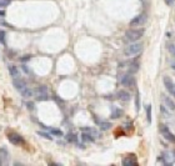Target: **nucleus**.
<instances>
[{
	"label": "nucleus",
	"instance_id": "f257e3e1",
	"mask_svg": "<svg viewBox=\"0 0 175 166\" xmlns=\"http://www.w3.org/2000/svg\"><path fill=\"white\" fill-rule=\"evenodd\" d=\"M141 51H143V44L141 43H134V44H130L125 48L124 54L129 58H134V56H138Z\"/></svg>",
	"mask_w": 175,
	"mask_h": 166
},
{
	"label": "nucleus",
	"instance_id": "f03ea898",
	"mask_svg": "<svg viewBox=\"0 0 175 166\" xmlns=\"http://www.w3.org/2000/svg\"><path fill=\"white\" fill-rule=\"evenodd\" d=\"M144 33H145L144 29H131V30H128L125 33V39L128 41H137V40L141 39Z\"/></svg>",
	"mask_w": 175,
	"mask_h": 166
},
{
	"label": "nucleus",
	"instance_id": "7ed1b4c3",
	"mask_svg": "<svg viewBox=\"0 0 175 166\" xmlns=\"http://www.w3.org/2000/svg\"><path fill=\"white\" fill-rule=\"evenodd\" d=\"M34 92H35V96H36V100H39V101H45L49 98L48 96V88L44 86V85L38 86L34 90Z\"/></svg>",
	"mask_w": 175,
	"mask_h": 166
},
{
	"label": "nucleus",
	"instance_id": "20e7f679",
	"mask_svg": "<svg viewBox=\"0 0 175 166\" xmlns=\"http://www.w3.org/2000/svg\"><path fill=\"white\" fill-rule=\"evenodd\" d=\"M120 82H122L123 86H128V88H133L134 85H135V79H134L131 76L130 73L128 74H124L122 75V78H120Z\"/></svg>",
	"mask_w": 175,
	"mask_h": 166
},
{
	"label": "nucleus",
	"instance_id": "39448f33",
	"mask_svg": "<svg viewBox=\"0 0 175 166\" xmlns=\"http://www.w3.org/2000/svg\"><path fill=\"white\" fill-rule=\"evenodd\" d=\"M160 131H161V134L164 135V137H165L166 140H169L170 143L175 144V135H174V134H171V132H170V130H169L166 126L160 125Z\"/></svg>",
	"mask_w": 175,
	"mask_h": 166
},
{
	"label": "nucleus",
	"instance_id": "423d86ee",
	"mask_svg": "<svg viewBox=\"0 0 175 166\" xmlns=\"http://www.w3.org/2000/svg\"><path fill=\"white\" fill-rule=\"evenodd\" d=\"M163 81H164V85H165L166 90H168L173 96H175V84L171 81V79H170L169 76H164Z\"/></svg>",
	"mask_w": 175,
	"mask_h": 166
},
{
	"label": "nucleus",
	"instance_id": "0eeeda50",
	"mask_svg": "<svg viewBox=\"0 0 175 166\" xmlns=\"http://www.w3.org/2000/svg\"><path fill=\"white\" fill-rule=\"evenodd\" d=\"M145 20H146V14H140V15H138V16H135L131 21H130V26H140V25H143L144 23H145Z\"/></svg>",
	"mask_w": 175,
	"mask_h": 166
},
{
	"label": "nucleus",
	"instance_id": "6e6552de",
	"mask_svg": "<svg viewBox=\"0 0 175 166\" xmlns=\"http://www.w3.org/2000/svg\"><path fill=\"white\" fill-rule=\"evenodd\" d=\"M8 139H9V141L13 144V145H21L23 143H24V140H23V137L20 136V135H18V134H9L8 135Z\"/></svg>",
	"mask_w": 175,
	"mask_h": 166
},
{
	"label": "nucleus",
	"instance_id": "1a4fd4ad",
	"mask_svg": "<svg viewBox=\"0 0 175 166\" xmlns=\"http://www.w3.org/2000/svg\"><path fill=\"white\" fill-rule=\"evenodd\" d=\"M13 85H14L15 89H18L20 92H21L25 88H28V86H26V82H25L23 79H19V78H15L14 80H13Z\"/></svg>",
	"mask_w": 175,
	"mask_h": 166
},
{
	"label": "nucleus",
	"instance_id": "9d476101",
	"mask_svg": "<svg viewBox=\"0 0 175 166\" xmlns=\"http://www.w3.org/2000/svg\"><path fill=\"white\" fill-rule=\"evenodd\" d=\"M123 165L124 166H135V165H138V162H137V157L134 156V155H130V156H128V157H125V159H123Z\"/></svg>",
	"mask_w": 175,
	"mask_h": 166
},
{
	"label": "nucleus",
	"instance_id": "9b49d317",
	"mask_svg": "<svg viewBox=\"0 0 175 166\" xmlns=\"http://www.w3.org/2000/svg\"><path fill=\"white\" fill-rule=\"evenodd\" d=\"M9 74L13 79H15V78H19L20 76V71H19V69L15 66V65H9Z\"/></svg>",
	"mask_w": 175,
	"mask_h": 166
},
{
	"label": "nucleus",
	"instance_id": "f8f14e48",
	"mask_svg": "<svg viewBox=\"0 0 175 166\" xmlns=\"http://www.w3.org/2000/svg\"><path fill=\"white\" fill-rule=\"evenodd\" d=\"M118 98H119V100H122V101H129L130 100V94L128 91H125V90H120L118 92Z\"/></svg>",
	"mask_w": 175,
	"mask_h": 166
},
{
	"label": "nucleus",
	"instance_id": "ddd939ff",
	"mask_svg": "<svg viewBox=\"0 0 175 166\" xmlns=\"http://www.w3.org/2000/svg\"><path fill=\"white\" fill-rule=\"evenodd\" d=\"M138 70H139V63L138 61H131L129 64V67H128V73L134 74V73H137Z\"/></svg>",
	"mask_w": 175,
	"mask_h": 166
},
{
	"label": "nucleus",
	"instance_id": "4468645a",
	"mask_svg": "<svg viewBox=\"0 0 175 166\" xmlns=\"http://www.w3.org/2000/svg\"><path fill=\"white\" fill-rule=\"evenodd\" d=\"M94 120H95V121L99 124V126H100L101 130H109V129L111 128V124L108 122V121H100V120L97 119V117H94Z\"/></svg>",
	"mask_w": 175,
	"mask_h": 166
},
{
	"label": "nucleus",
	"instance_id": "2eb2a0df",
	"mask_svg": "<svg viewBox=\"0 0 175 166\" xmlns=\"http://www.w3.org/2000/svg\"><path fill=\"white\" fill-rule=\"evenodd\" d=\"M163 101H164V104H165V106H166L168 109L175 110V103H174L170 98H168V96H163Z\"/></svg>",
	"mask_w": 175,
	"mask_h": 166
},
{
	"label": "nucleus",
	"instance_id": "dca6fc26",
	"mask_svg": "<svg viewBox=\"0 0 175 166\" xmlns=\"http://www.w3.org/2000/svg\"><path fill=\"white\" fill-rule=\"evenodd\" d=\"M82 131L90 134V135L94 137V139H97V137H99V132H98L95 129H93V128H83V129H82Z\"/></svg>",
	"mask_w": 175,
	"mask_h": 166
},
{
	"label": "nucleus",
	"instance_id": "f3484780",
	"mask_svg": "<svg viewBox=\"0 0 175 166\" xmlns=\"http://www.w3.org/2000/svg\"><path fill=\"white\" fill-rule=\"evenodd\" d=\"M120 116H123V110L122 109H113V113H111V117L113 119H119Z\"/></svg>",
	"mask_w": 175,
	"mask_h": 166
},
{
	"label": "nucleus",
	"instance_id": "a211bd4d",
	"mask_svg": "<svg viewBox=\"0 0 175 166\" xmlns=\"http://www.w3.org/2000/svg\"><path fill=\"white\" fill-rule=\"evenodd\" d=\"M33 92H34V90H31V89H29V88H25V89L21 91V95L24 96V98H30V96H33Z\"/></svg>",
	"mask_w": 175,
	"mask_h": 166
},
{
	"label": "nucleus",
	"instance_id": "6ab92c4d",
	"mask_svg": "<svg viewBox=\"0 0 175 166\" xmlns=\"http://www.w3.org/2000/svg\"><path fill=\"white\" fill-rule=\"evenodd\" d=\"M82 139H83V141H88V143H91V141H94V137H93L90 134H88V132H84V131H83V135H82Z\"/></svg>",
	"mask_w": 175,
	"mask_h": 166
},
{
	"label": "nucleus",
	"instance_id": "aec40b11",
	"mask_svg": "<svg viewBox=\"0 0 175 166\" xmlns=\"http://www.w3.org/2000/svg\"><path fill=\"white\" fill-rule=\"evenodd\" d=\"M146 120L148 122H151V105H146Z\"/></svg>",
	"mask_w": 175,
	"mask_h": 166
},
{
	"label": "nucleus",
	"instance_id": "412c9836",
	"mask_svg": "<svg viewBox=\"0 0 175 166\" xmlns=\"http://www.w3.org/2000/svg\"><path fill=\"white\" fill-rule=\"evenodd\" d=\"M66 140L68 141H70V143H76V140H78V137H76V135L75 134H68L66 135Z\"/></svg>",
	"mask_w": 175,
	"mask_h": 166
},
{
	"label": "nucleus",
	"instance_id": "4be33fe9",
	"mask_svg": "<svg viewBox=\"0 0 175 166\" xmlns=\"http://www.w3.org/2000/svg\"><path fill=\"white\" fill-rule=\"evenodd\" d=\"M168 50H169V52L173 55V56L175 58V43H170V44H168Z\"/></svg>",
	"mask_w": 175,
	"mask_h": 166
},
{
	"label": "nucleus",
	"instance_id": "5701e85b",
	"mask_svg": "<svg viewBox=\"0 0 175 166\" xmlns=\"http://www.w3.org/2000/svg\"><path fill=\"white\" fill-rule=\"evenodd\" d=\"M0 157L4 159V161L8 160V150L6 149H0Z\"/></svg>",
	"mask_w": 175,
	"mask_h": 166
},
{
	"label": "nucleus",
	"instance_id": "b1692460",
	"mask_svg": "<svg viewBox=\"0 0 175 166\" xmlns=\"http://www.w3.org/2000/svg\"><path fill=\"white\" fill-rule=\"evenodd\" d=\"M48 130L55 136H63V131H60L59 129H48Z\"/></svg>",
	"mask_w": 175,
	"mask_h": 166
},
{
	"label": "nucleus",
	"instance_id": "393cba45",
	"mask_svg": "<svg viewBox=\"0 0 175 166\" xmlns=\"http://www.w3.org/2000/svg\"><path fill=\"white\" fill-rule=\"evenodd\" d=\"M11 3V0H0V8H6Z\"/></svg>",
	"mask_w": 175,
	"mask_h": 166
},
{
	"label": "nucleus",
	"instance_id": "a878e982",
	"mask_svg": "<svg viewBox=\"0 0 175 166\" xmlns=\"http://www.w3.org/2000/svg\"><path fill=\"white\" fill-rule=\"evenodd\" d=\"M38 135H40V136H43V137H45V139H48V140H51L53 137L48 134V132H43V131H38Z\"/></svg>",
	"mask_w": 175,
	"mask_h": 166
},
{
	"label": "nucleus",
	"instance_id": "bb28decb",
	"mask_svg": "<svg viewBox=\"0 0 175 166\" xmlns=\"http://www.w3.org/2000/svg\"><path fill=\"white\" fill-rule=\"evenodd\" d=\"M0 43L5 45V33L3 30H0Z\"/></svg>",
	"mask_w": 175,
	"mask_h": 166
},
{
	"label": "nucleus",
	"instance_id": "cd10ccee",
	"mask_svg": "<svg viewBox=\"0 0 175 166\" xmlns=\"http://www.w3.org/2000/svg\"><path fill=\"white\" fill-rule=\"evenodd\" d=\"M135 106H137V111H139V109H140V103H139V92L135 96Z\"/></svg>",
	"mask_w": 175,
	"mask_h": 166
},
{
	"label": "nucleus",
	"instance_id": "c85d7f7f",
	"mask_svg": "<svg viewBox=\"0 0 175 166\" xmlns=\"http://www.w3.org/2000/svg\"><path fill=\"white\" fill-rule=\"evenodd\" d=\"M29 59H30V56H29V55H26L25 58H21L20 60H21V61H26V60H29Z\"/></svg>",
	"mask_w": 175,
	"mask_h": 166
},
{
	"label": "nucleus",
	"instance_id": "c756f323",
	"mask_svg": "<svg viewBox=\"0 0 175 166\" xmlns=\"http://www.w3.org/2000/svg\"><path fill=\"white\" fill-rule=\"evenodd\" d=\"M165 3H166L168 5H173V3H174V0H165Z\"/></svg>",
	"mask_w": 175,
	"mask_h": 166
},
{
	"label": "nucleus",
	"instance_id": "7c9ffc66",
	"mask_svg": "<svg viewBox=\"0 0 175 166\" xmlns=\"http://www.w3.org/2000/svg\"><path fill=\"white\" fill-rule=\"evenodd\" d=\"M5 16V11L4 10H0V18H4Z\"/></svg>",
	"mask_w": 175,
	"mask_h": 166
},
{
	"label": "nucleus",
	"instance_id": "2f4dec72",
	"mask_svg": "<svg viewBox=\"0 0 175 166\" xmlns=\"http://www.w3.org/2000/svg\"><path fill=\"white\" fill-rule=\"evenodd\" d=\"M0 25H3V26H8V23H5L4 20H0Z\"/></svg>",
	"mask_w": 175,
	"mask_h": 166
},
{
	"label": "nucleus",
	"instance_id": "473e14b6",
	"mask_svg": "<svg viewBox=\"0 0 175 166\" xmlns=\"http://www.w3.org/2000/svg\"><path fill=\"white\" fill-rule=\"evenodd\" d=\"M28 107H29V109H33V107H34V105H33L31 103H28Z\"/></svg>",
	"mask_w": 175,
	"mask_h": 166
},
{
	"label": "nucleus",
	"instance_id": "72a5a7b5",
	"mask_svg": "<svg viewBox=\"0 0 175 166\" xmlns=\"http://www.w3.org/2000/svg\"><path fill=\"white\" fill-rule=\"evenodd\" d=\"M170 65H171V67H173V69H175V63H174V61H171V63H170Z\"/></svg>",
	"mask_w": 175,
	"mask_h": 166
},
{
	"label": "nucleus",
	"instance_id": "f704fd0d",
	"mask_svg": "<svg viewBox=\"0 0 175 166\" xmlns=\"http://www.w3.org/2000/svg\"><path fill=\"white\" fill-rule=\"evenodd\" d=\"M0 164H2V161H0Z\"/></svg>",
	"mask_w": 175,
	"mask_h": 166
}]
</instances>
